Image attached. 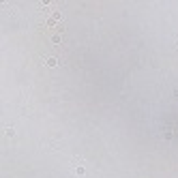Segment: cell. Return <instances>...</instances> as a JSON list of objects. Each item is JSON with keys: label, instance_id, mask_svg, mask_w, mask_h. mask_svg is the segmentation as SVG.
I'll list each match as a JSON object with an SVG mask.
<instances>
[{"label": "cell", "instance_id": "cell-3", "mask_svg": "<svg viewBox=\"0 0 178 178\" xmlns=\"http://www.w3.org/2000/svg\"><path fill=\"white\" fill-rule=\"evenodd\" d=\"M45 62H47V67H54V64H56V58H47Z\"/></svg>", "mask_w": 178, "mask_h": 178}, {"label": "cell", "instance_id": "cell-2", "mask_svg": "<svg viewBox=\"0 0 178 178\" xmlns=\"http://www.w3.org/2000/svg\"><path fill=\"white\" fill-rule=\"evenodd\" d=\"M163 135H165V137H172V135H178V131H176V129H167Z\"/></svg>", "mask_w": 178, "mask_h": 178}, {"label": "cell", "instance_id": "cell-1", "mask_svg": "<svg viewBox=\"0 0 178 178\" xmlns=\"http://www.w3.org/2000/svg\"><path fill=\"white\" fill-rule=\"evenodd\" d=\"M71 172H73V176H84V174H86V165H84V163L73 165V167H71Z\"/></svg>", "mask_w": 178, "mask_h": 178}]
</instances>
